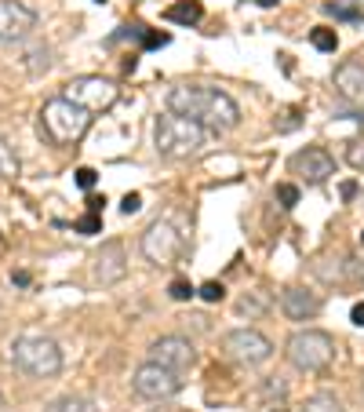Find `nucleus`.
Returning <instances> with one entry per match:
<instances>
[{
    "mask_svg": "<svg viewBox=\"0 0 364 412\" xmlns=\"http://www.w3.org/2000/svg\"><path fill=\"white\" fill-rule=\"evenodd\" d=\"M168 110L204 124L208 132H233L240 124V106L226 91L208 84H178L168 91Z\"/></svg>",
    "mask_w": 364,
    "mask_h": 412,
    "instance_id": "1",
    "label": "nucleus"
},
{
    "mask_svg": "<svg viewBox=\"0 0 364 412\" xmlns=\"http://www.w3.org/2000/svg\"><path fill=\"white\" fill-rule=\"evenodd\" d=\"M208 143V128L190 117H178V113H164L154 124V146L161 157H171V161H182V157H193L200 153Z\"/></svg>",
    "mask_w": 364,
    "mask_h": 412,
    "instance_id": "2",
    "label": "nucleus"
},
{
    "mask_svg": "<svg viewBox=\"0 0 364 412\" xmlns=\"http://www.w3.org/2000/svg\"><path fill=\"white\" fill-rule=\"evenodd\" d=\"M41 128L51 143L58 146H70V143H80L84 132L91 128V113L84 106H77L73 99L58 95V99H48L44 110H41Z\"/></svg>",
    "mask_w": 364,
    "mask_h": 412,
    "instance_id": "3",
    "label": "nucleus"
},
{
    "mask_svg": "<svg viewBox=\"0 0 364 412\" xmlns=\"http://www.w3.org/2000/svg\"><path fill=\"white\" fill-rule=\"evenodd\" d=\"M11 365L22 376L51 379V376L63 372V351H58V343L48 336H18L11 343Z\"/></svg>",
    "mask_w": 364,
    "mask_h": 412,
    "instance_id": "4",
    "label": "nucleus"
},
{
    "mask_svg": "<svg viewBox=\"0 0 364 412\" xmlns=\"http://www.w3.org/2000/svg\"><path fill=\"white\" fill-rule=\"evenodd\" d=\"M284 354L299 372H321L336 361V339L321 329H299V332H291Z\"/></svg>",
    "mask_w": 364,
    "mask_h": 412,
    "instance_id": "5",
    "label": "nucleus"
},
{
    "mask_svg": "<svg viewBox=\"0 0 364 412\" xmlns=\"http://www.w3.org/2000/svg\"><path fill=\"white\" fill-rule=\"evenodd\" d=\"M132 391L142 401H168V398H175L182 391V379H178V372H171V369H164L157 361H146L132 376Z\"/></svg>",
    "mask_w": 364,
    "mask_h": 412,
    "instance_id": "6",
    "label": "nucleus"
},
{
    "mask_svg": "<svg viewBox=\"0 0 364 412\" xmlns=\"http://www.w3.org/2000/svg\"><path fill=\"white\" fill-rule=\"evenodd\" d=\"M178 252H182V234L175 230V223L154 219V223L146 227V234H142V256L154 267H168V263L178 259Z\"/></svg>",
    "mask_w": 364,
    "mask_h": 412,
    "instance_id": "7",
    "label": "nucleus"
},
{
    "mask_svg": "<svg viewBox=\"0 0 364 412\" xmlns=\"http://www.w3.org/2000/svg\"><path fill=\"white\" fill-rule=\"evenodd\" d=\"M223 351L237 361V365H262L273 358V343L259 332V329H233L223 339Z\"/></svg>",
    "mask_w": 364,
    "mask_h": 412,
    "instance_id": "8",
    "label": "nucleus"
},
{
    "mask_svg": "<svg viewBox=\"0 0 364 412\" xmlns=\"http://www.w3.org/2000/svg\"><path fill=\"white\" fill-rule=\"evenodd\" d=\"M66 99H73L77 106H84L87 113H102L117 103V84L106 77H77L66 84Z\"/></svg>",
    "mask_w": 364,
    "mask_h": 412,
    "instance_id": "9",
    "label": "nucleus"
},
{
    "mask_svg": "<svg viewBox=\"0 0 364 412\" xmlns=\"http://www.w3.org/2000/svg\"><path fill=\"white\" fill-rule=\"evenodd\" d=\"M149 361H157L171 372H186L197 365V351H193V343L182 339V336H161L149 346Z\"/></svg>",
    "mask_w": 364,
    "mask_h": 412,
    "instance_id": "10",
    "label": "nucleus"
},
{
    "mask_svg": "<svg viewBox=\"0 0 364 412\" xmlns=\"http://www.w3.org/2000/svg\"><path fill=\"white\" fill-rule=\"evenodd\" d=\"M37 26L33 8L18 4V0H0V44H15L26 41Z\"/></svg>",
    "mask_w": 364,
    "mask_h": 412,
    "instance_id": "11",
    "label": "nucleus"
},
{
    "mask_svg": "<svg viewBox=\"0 0 364 412\" xmlns=\"http://www.w3.org/2000/svg\"><path fill=\"white\" fill-rule=\"evenodd\" d=\"M288 168L295 175H302L306 182H324L328 175H336V157H331L324 146H306V150H299L291 157Z\"/></svg>",
    "mask_w": 364,
    "mask_h": 412,
    "instance_id": "12",
    "label": "nucleus"
},
{
    "mask_svg": "<svg viewBox=\"0 0 364 412\" xmlns=\"http://www.w3.org/2000/svg\"><path fill=\"white\" fill-rule=\"evenodd\" d=\"M91 274H95L99 284H117V281H124L128 274V256H124V244L120 241H106L99 252H95V259H91Z\"/></svg>",
    "mask_w": 364,
    "mask_h": 412,
    "instance_id": "13",
    "label": "nucleus"
},
{
    "mask_svg": "<svg viewBox=\"0 0 364 412\" xmlns=\"http://www.w3.org/2000/svg\"><path fill=\"white\" fill-rule=\"evenodd\" d=\"M331 81H336V91L339 99L350 103V106H364V62H339L336 73H331Z\"/></svg>",
    "mask_w": 364,
    "mask_h": 412,
    "instance_id": "14",
    "label": "nucleus"
},
{
    "mask_svg": "<svg viewBox=\"0 0 364 412\" xmlns=\"http://www.w3.org/2000/svg\"><path fill=\"white\" fill-rule=\"evenodd\" d=\"M281 310L288 321H310L321 314V296L310 289H284L281 292Z\"/></svg>",
    "mask_w": 364,
    "mask_h": 412,
    "instance_id": "15",
    "label": "nucleus"
},
{
    "mask_svg": "<svg viewBox=\"0 0 364 412\" xmlns=\"http://www.w3.org/2000/svg\"><path fill=\"white\" fill-rule=\"evenodd\" d=\"M164 19L175 26H197L204 19V8H200V0H178V4H171L164 11Z\"/></svg>",
    "mask_w": 364,
    "mask_h": 412,
    "instance_id": "16",
    "label": "nucleus"
},
{
    "mask_svg": "<svg viewBox=\"0 0 364 412\" xmlns=\"http://www.w3.org/2000/svg\"><path fill=\"white\" fill-rule=\"evenodd\" d=\"M48 412H99V405L91 398H84V394H66V398L51 401Z\"/></svg>",
    "mask_w": 364,
    "mask_h": 412,
    "instance_id": "17",
    "label": "nucleus"
},
{
    "mask_svg": "<svg viewBox=\"0 0 364 412\" xmlns=\"http://www.w3.org/2000/svg\"><path fill=\"white\" fill-rule=\"evenodd\" d=\"M18 153L11 150V143L8 139H0V182H11V179H18Z\"/></svg>",
    "mask_w": 364,
    "mask_h": 412,
    "instance_id": "18",
    "label": "nucleus"
},
{
    "mask_svg": "<svg viewBox=\"0 0 364 412\" xmlns=\"http://www.w3.org/2000/svg\"><path fill=\"white\" fill-rule=\"evenodd\" d=\"M26 70L33 73V77L48 73V70H51V48H44V44L29 48V51H26Z\"/></svg>",
    "mask_w": 364,
    "mask_h": 412,
    "instance_id": "19",
    "label": "nucleus"
},
{
    "mask_svg": "<svg viewBox=\"0 0 364 412\" xmlns=\"http://www.w3.org/2000/svg\"><path fill=\"white\" fill-rule=\"evenodd\" d=\"M302 412H346V408H343V401H339L336 394L321 391V394H314L306 405H302Z\"/></svg>",
    "mask_w": 364,
    "mask_h": 412,
    "instance_id": "20",
    "label": "nucleus"
},
{
    "mask_svg": "<svg viewBox=\"0 0 364 412\" xmlns=\"http://www.w3.org/2000/svg\"><path fill=\"white\" fill-rule=\"evenodd\" d=\"M237 310H240V314H248V318H262V314L269 310V303H266L259 292H248V296H240V299H237Z\"/></svg>",
    "mask_w": 364,
    "mask_h": 412,
    "instance_id": "21",
    "label": "nucleus"
},
{
    "mask_svg": "<svg viewBox=\"0 0 364 412\" xmlns=\"http://www.w3.org/2000/svg\"><path fill=\"white\" fill-rule=\"evenodd\" d=\"M259 394H262L266 401H284V398H288V379H281V376H269L266 383L259 387Z\"/></svg>",
    "mask_w": 364,
    "mask_h": 412,
    "instance_id": "22",
    "label": "nucleus"
},
{
    "mask_svg": "<svg viewBox=\"0 0 364 412\" xmlns=\"http://www.w3.org/2000/svg\"><path fill=\"white\" fill-rule=\"evenodd\" d=\"M310 44H314L317 51H336V48H339V37H336V29H324V26H317L314 34H310Z\"/></svg>",
    "mask_w": 364,
    "mask_h": 412,
    "instance_id": "23",
    "label": "nucleus"
},
{
    "mask_svg": "<svg viewBox=\"0 0 364 412\" xmlns=\"http://www.w3.org/2000/svg\"><path fill=\"white\" fill-rule=\"evenodd\" d=\"M77 234H84V237H95V234H102V219H99V212H87V215H80V219H77Z\"/></svg>",
    "mask_w": 364,
    "mask_h": 412,
    "instance_id": "24",
    "label": "nucleus"
},
{
    "mask_svg": "<svg viewBox=\"0 0 364 412\" xmlns=\"http://www.w3.org/2000/svg\"><path fill=\"white\" fill-rule=\"evenodd\" d=\"M168 296H171L175 303H186V299H193V296H197V289H193L190 281H182V277H175V281L168 284Z\"/></svg>",
    "mask_w": 364,
    "mask_h": 412,
    "instance_id": "25",
    "label": "nucleus"
},
{
    "mask_svg": "<svg viewBox=\"0 0 364 412\" xmlns=\"http://www.w3.org/2000/svg\"><path fill=\"white\" fill-rule=\"evenodd\" d=\"M346 165L357 168V172H364V139H353L346 146Z\"/></svg>",
    "mask_w": 364,
    "mask_h": 412,
    "instance_id": "26",
    "label": "nucleus"
},
{
    "mask_svg": "<svg viewBox=\"0 0 364 412\" xmlns=\"http://www.w3.org/2000/svg\"><path fill=\"white\" fill-rule=\"evenodd\" d=\"M277 201H281V208H295L299 205V186L295 182H281L277 186Z\"/></svg>",
    "mask_w": 364,
    "mask_h": 412,
    "instance_id": "27",
    "label": "nucleus"
},
{
    "mask_svg": "<svg viewBox=\"0 0 364 412\" xmlns=\"http://www.w3.org/2000/svg\"><path fill=\"white\" fill-rule=\"evenodd\" d=\"M197 296H200L204 303H219V299L226 296V289H223L219 281H208V284H200V289H197Z\"/></svg>",
    "mask_w": 364,
    "mask_h": 412,
    "instance_id": "28",
    "label": "nucleus"
},
{
    "mask_svg": "<svg viewBox=\"0 0 364 412\" xmlns=\"http://www.w3.org/2000/svg\"><path fill=\"white\" fill-rule=\"evenodd\" d=\"M324 11H328V15H339V19H353V22L360 19V8H357V4H350V8H346V4H324Z\"/></svg>",
    "mask_w": 364,
    "mask_h": 412,
    "instance_id": "29",
    "label": "nucleus"
},
{
    "mask_svg": "<svg viewBox=\"0 0 364 412\" xmlns=\"http://www.w3.org/2000/svg\"><path fill=\"white\" fill-rule=\"evenodd\" d=\"M171 37L168 34H157V29H146V34H142V48H164Z\"/></svg>",
    "mask_w": 364,
    "mask_h": 412,
    "instance_id": "30",
    "label": "nucleus"
},
{
    "mask_svg": "<svg viewBox=\"0 0 364 412\" xmlns=\"http://www.w3.org/2000/svg\"><path fill=\"white\" fill-rule=\"evenodd\" d=\"M299 128V110H288L284 120H277V132H295Z\"/></svg>",
    "mask_w": 364,
    "mask_h": 412,
    "instance_id": "31",
    "label": "nucleus"
},
{
    "mask_svg": "<svg viewBox=\"0 0 364 412\" xmlns=\"http://www.w3.org/2000/svg\"><path fill=\"white\" fill-rule=\"evenodd\" d=\"M139 208H142V197H139V194H128L124 201H120V212H124V215H135Z\"/></svg>",
    "mask_w": 364,
    "mask_h": 412,
    "instance_id": "32",
    "label": "nucleus"
},
{
    "mask_svg": "<svg viewBox=\"0 0 364 412\" xmlns=\"http://www.w3.org/2000/svg\"><path fill=\"white\" fill-rule=\"evenodd\" d=\"M77 186L91 190V186H95V172H91V168H77Z\"/></svg>",
    "mask_w": 364,
    "mask_h": 412,
    "instance_id": "33",
    "label": "nucleus"
},
{
    "mask_svg": "<svg viewBox=\"0 0 364 412\" xmlns=\"http://www.w3.org/2000/svg\"><path fill=\"white\" fill-rule=\"evenodd\" d=\"M350 321H353L357 329H364V303H353V310H350Z\"/></svg>",
    "mask_w": 364,
    "mask_h": 412,
    "instance_id": "34",
    "label": "nucleus"
},
{
    "mask_svg": "<svg viewBox=\"0 0 364 412\" xmlns=\"http://www.w3.org/2000/svg\"><path fill=\"white\" fill-rule=\"evenodd\" d=\"M255 412H288V408H284V401H266V405L255 408Z\"/></svg>",
    "mask_w": 364,
    "mask_h": 412,
    "instance_id": "35",
    "label": "nucleus"
},
{
    "mask_svg": "<svg viewBox=\"0 0 364 412\" xmlns=\"http://www.w3.org/2000/svg\"><path fill=\"white\" fill-rule=\"evenodd\" d=\"M343 197H346V201L357 197V182H343Z\"/></svg>",
    "mask_w": 364,
    "mask_h": 412,
    "instance_id": "36",
    "label": "nucleus"
},
{
    "mask_svg": "<svg viewBox=\"0 0 364 412\" xmlns=\"http://www.w3.org/2000/svg\"><path fill=\"white\" fill-rule=\"evenodd\" d=\"M102 205H106V197H91V201H87V208H91V212H99Z\"/></svg>",
    "mask_w": 364,
    "mask_h": 412,
    "instance_id": "37",
    "label": "nucleus"
},
{
    "mask_svg": "<svg viewBox=\"0 0 364 412\" xmlns=\"http://www.w3.org/2000/svg\"><path fill=\"white\" fill-rule=\"evenodd\" d=\"M11 281H15V284H29V274H22V270H18V274H11Z\"/></svg>",
    "mask_w": 364,
    "mask_h": 412,
    "instance_id": "38",
    "label": "nucleus"
},
{
    "mask_svg": "<svg viewBox=\"0 0 364 412\" xmlns=\"http://www.w3.org/2000/svg\"><path fill=\"white\" fill-rule=\"evenodd\" d=\"M255 4H262V8H273V4H277V0H255Z\"/></svg>",
    "mask_w": 364,
    "mask_h": 412,
    "instance_id": "39",
    "label": "nucleus"
},
{
    "mask_svg": "<svg viewBox=\"0 0 364 412\" xmlns=\"http://www.w3.org/2000/svg\"><path fill=\"white\" fill-rule=\"evenodd\" d=\"M95 4H106V0H95Z\"/></svg>",
    "mask_w": 364,
    "mask_h": 412,
    "instance_id": "40",
    "label": "nucleus"
},
{
    "mask_svg": "<svg viewBox=\"0 0 364 412\" xmlns=\"http://www.w3.org/2000/svg\"><path fill=\"white\" fill-rule=\"evenodd\" d=\"M360 244H364V234H360Z\"/></svg>",
    "mask_w": 364,
    "mask_h": 412,
    "instance_id": "41",
    "label": "nucleus"
}]
</instances>
